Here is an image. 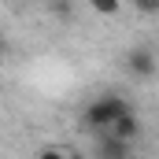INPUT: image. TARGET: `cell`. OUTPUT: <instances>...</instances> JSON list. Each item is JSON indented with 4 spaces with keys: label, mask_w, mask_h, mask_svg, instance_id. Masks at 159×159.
<instances>
[{
    "label": "cell",
    "mask_w": 159,
    "mask_h": 159,
    "mask_svg": "<svg viewBox=\"0 0 159 159\" xmlns=\"http://www.w3.org/2000/svg\"><path fill=\"white\" fill-rule=\"evenodd\" d=\"M122 111H129V100H122L119 93H104V96H96V100L85 104L81 126H85V133H100V129H107L111 122L119 119Z\"/></svg>",
    "instance_id": "cell-1"
},
{
    "label": "cell",
    "mask_w": 159,
    "mask_h": 159,
    "mask_svg": "<svg viewBox=\"0 0 159 159\" xmlns=\"http://www.w3.org/2000/svg\"><path fill=\"white\" fill-rule=\"evenodd\" d=\"M100 159H129L133 156V144L129 141H122V137H115L111 129H100V137H96V148H93Z\"/></svg>",
    "instance_id": "cell-2"
},
{
    "label": "cell",
    "mask_w": 159,
    "mask_h": 159,
    "mask_svg": "<svg viewBox=\"0 0 159 159\" xmlns=\"http://www.w3.org/2000/svg\"><path fill=\"white\" fill-rule=\"evenodd\" d=\"M126 70H129L133 78L148 81L156 74V52H152V48H129V52H126Z\"/></svg>",
    "instance_id": "cell-3"
},
{
    "label": "cell",
    "mask_w": 159,
    "mask_h": 159,
    "mask_svg": "<svg viewBox=\"0 0 159 159\" xmlns=\"http://www.w3.org/2000/svg\"><path fill=\"white\" fill-rule=\"evenodd\" d=\"M107 129H111L115 137H122V141H129V144H133V141L141 137V119H137V111L129 107V111H122V115H119L115 122H111Z\"/></svg>",
    "instance_id": "cell-4"
},
{
    "label": "cell",
    "mask_w": 159,
    "mask_h": 159,
    "mask_svg": "<svg viewBox=\"0 0 159 159\" xmlns=\"http://www.w3.org/2000/svg\"><path fill=\"white\" fill-rule=\"evenodd\" d=\"M44 7H48V15H52L56 22H70V19H74V0H48Z\"/></svg>",
    "instance_id": "cell-5"
},
{
    "label": "cell",
    "mask_w": 159,
    "mask_h": 159,
    "mask_svg": "<svg viewBox=\"0 0 159 159\" xmlns=\"http://www.w3.org/2000/svg\"><path fill=\"white\" fill-rule=\"evenodd\" d=\"M89 7H93L96 15H104V19H115L122 11V0H89Z\"/></svg>",
    "instance_id": "cell-6"
},
{
    "label": "cell",
    "mask_w": 159,
    "mask_h": 159,
    "mask_svg": "<svg viewBox=\"0 0 159 159\" xmlns=\"http://www.w3.org/2000/svg\"><path fill=\"white\" fill-rule=\"evenodd\" d=\"M133 11L144 15V19H152V15H159V0H133Z\"/></svg>",
    "instance_id": "cell-7"
},
{
    "label": "cell",
    "mask_w": 159,
    "mask_h": 159,
    "mask_svg": "<svg viewBox=\"0 0 159 159\" xmlns=\"http://www.w3.org/2000/svg\"><path fill=\"white\" fill-rule=\"evenodd\" d=\"M7 52H11V41H7V37H4V34H0V59H4Z\"/></svg>",
    "instance_id": "cell-8"
}]
</instances>
